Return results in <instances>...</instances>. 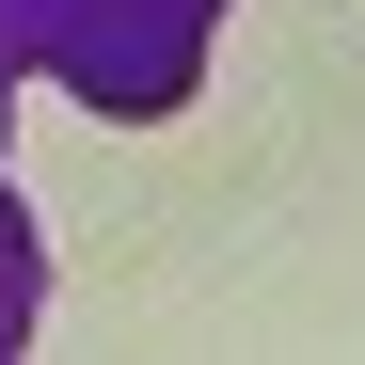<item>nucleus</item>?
Instances as JSON below:
<instances>
[{"label": "nucleus", "mask_w": 365, "mask_h": 365, "mask_svg": "<svg viewBox=\"0 0 365 365\" xmlns=\"http://www.w3.org/2000/svg\"><path fill=\"white\" fill-rule=\"evenodd\" d=\"M207 48V0H64V80H96V111H175Z\"/></svg>", "instance_id": "obj_1"}]
</instances>
